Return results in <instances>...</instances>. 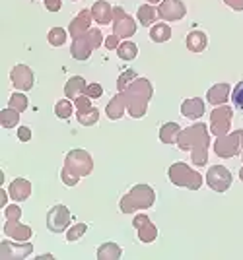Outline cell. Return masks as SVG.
I'll use <instances>...</instances> for the list:
<instances>
[{
	"mask_svg": "<svg viewBox=\"0 0 243 260\" xmlns=\"http://www.w3.org/2000/svg\"><path fill=\"white\" fill-rule=\"evenodd\" d=\"M177 146L183 152H191V159L197 167L206 165L210 146V132L206 124L197 122V124H191L185 130H181V134L177 138Z\"/></svg>",
	"mask_w": 243,
	"mask_h": 260,
	"instance_id": "1",
	"label": "cell"
},
{
	"mask_svg": "<svg viewBox=\"0 0 243 260\" xmlns=\"http://www.w3.org/2000/svg\"><path fill=\"white\" fill-rule=\"evenodd\" d=\"M125 103H127V113L133 119H142L148 111V103L154 95V87L148 78H136L131 86H127L121 91Z\"/></svg>",
	"mask_w": 243,
	"mask_h": 260,
	"instance_id": "2",
	"label": "cell"
},
{
	"mask_svg": "<svg viewBox=\"0 0 243 260\" xmlns=\"http://www.w3.org/2000/svg\"><path fill=\"white\" fill-rule=\"evenodd\" d=\"M94 171V159L86 150H70L60 171V179L67 186H76L82 177H88Z\"/></svg>",
	"mask_w": 243,
	"mask_h": 260,
	"instance_id": "3",
	"label": "cell"
},
{
	"mask_svg": "<svg viewBox=\"0 0 243 260\" xmlns=\"http://www.w3.org/2000/svg\"><path fill=\"white\" fill-rule=\"evenodd\" d=\"M156 202V192L148 184H134L133 188L121 198L119 208L123 214H134L138 210H148Z\"/></svg>",
	"mask_w": 243,
	"mask_h": 260,
	"instance_id": "4",
	"label": "cell"
},
{
	"mask_svg": "<svg viewBox=\"0 0 243 260\" xmlns=\"http://www.w3.org/2000/svg\"><path fill=\"white\" fill-rule=\"evenodd\" d=\"M167 177H169V181L175 186H181V188L199 190L200 186H202V175L199 171H195V169H191V165L183 161H177L173 165H169Z\"/></svg>",
	"mask_w": 243,
	"mask_h": 260,
	"instance_id": "5",
	"label": "cell"
},
{
	"mask_svg": "<svg viewBox=\"0 0 243 260\" xmlns=\"http://www.w3.org/2000/svg\"><path fill=\"white\" fill-rule=\"evenodd\" d=\"M101 43H103V35H101L100 29H89L86 35L72 39L70 54H72L76 60H88L92 51L101 47Z\"/></svg>",
	"mask_w": 243,
	"mask_h": 260,
	"instance_id": "6",
	"label": "cell"
},
{
	"mask_svg": "<svg viewBox=\"0 0 243 260\" xmlns=\"http://www.w3.org/2000/svg\"><path fill=\"white\" fill-rule=\"evenodd\" d=\"M214 152L218 157H224V159H230L243 152V130H235L232 134L218 136V140L214 142Z\"/></svg>",
	"mask_w": 243,
	"mask_h": 260,
	"instance_id": "7",
	"label": "cell"
},
{
	"mask_svg": "<svg viewBox=\"0 0 243 260\" xmlns=\"http://www.w3.org/2000/svg\"><path fill=\"white\" fill-rule=\"evenodd\" d=\"M232 117H233V109L228 105H218L210 113V132L218 138L230 132L232 126Z\"/></svg>",
	"mask_w": 243,
	"mask_h": 260,
	"instance_id": "8",
	"label": "cell"
},
{
	"mask_svg": "<svg viewBox=\"0 0 243 260\" xmlns=\"http://www.w3.org/2000/svg\"><path fill=\"white\" fill-rule=\"evenodd\" d=\"M113 33L119 39H129L136 33V22L123 10L121 6L113 8Z\"/></svg>",
	"mask_w": 243,
	"mask_h": 260,
	"instance_id": "9",
	"label": "cell"
},
{
	"mask_svg": "<svg viewBox=\"0 0 243 260\" xmlns=\"http://www.w3.org/2000/svg\"><path fill=\"white\" fill-rule=\"evenodd\" d=\"M233 177L228 167L224 165H212L206 173V184L216 192H226L232 186Z\"/></svg>",
	"mask_w": 243,
	"mask_h": 260,
	"instance_id": "10",
	"label": "cell"
},
{
	"mask_svg": "<svg viewBox=\"0 0 243 260\" xmlns=\"http://www.w3.org/2000/svg\"><path fill=\"white\" fill-rule=\"evenodd\" d=\"M34 252V245L27 241H2L0 243V258L2 260H22Z\"/></svg>",
	"mask_w": 243,
	"mask_h": 260,
	"instance_id": "11",
	"label": "cell"
},
{
	"mask_svg": "<svg viewBox=\"0 0 243 260\" xmlns=\"http://www.w3.org/2000/svg\"><path fill=\"white\" fill-rule=\"evenodd\" d=\"M70 219H72V216H70L68 208L63 204H56L47 214V228L51 233H65L70 225Z\"/></svg>",
	"mask_w": 243,
	"mask_h": 260,
	"instance_id": "12",
	"label": "cell"
},
{
	"mask_svg": "<svg viewBox=\"0 0 243 260\" xmlns=\"http://www.w3.org/2000/svg\"><path fill=\"white\" fill-rule=\"evenodd\" d=\"M187 16V8L181 0H162L158 6V18L166 22H179Z\"/></svg>",
	"mask_w": 243,
	"mask_h": 260,
	"instance_id": "13",
	"label": "cell"
},
{
	"mask_svg": "<svg viewBox=\"0 0 243 260\" xmlns=\"http://www.w3.org/2000/svg\"><path fill=\"white\" fill-rule=\"evenodd\" d=\"M10 80L16 89H20V91H29L35 84L34 70L25 64H16L10 70Z\"/></svg>",
	"mask_w": 243,
	"mask_h": 260,
	"instance_id": "14",
	"label": "cell"
},
{
	"mask_svg": "<svg viewBox=\"0 0 243 260\" xmlns=\"http://www.w3.org/2000/svg\"><path fill=\"white\" fill-rule=\"evenodd\" d=\"M133 225L138 231V239L142 243H154L158 237V228L152 223V219L146 216V214H138L133 219Z\"/></svg>",
	"mask_w": 243,
	"mask_h": 260,
	"instance_id": "15",
	"label": "cell"
},
{
	"mask_svg": "<svg viewBox=\"0 0 243 260\" xmlns=\"http://www.w3.org/2000/svg\"><path fill=\"white\" fill-rule=\"evenodd\" d=\"M92 20H94L92 10H82L76 18L70 22V25H68V35H70L72 39L86 35V33L92 29V27H89V25H92Z\"/></svg>",
	"mask_w": 243,
	"mask_h": 260,
	"instance_id": "16",
	"label": "cell"
},
{
	"mask_svg": "<svg viewBox=\"0 0 243 260\" xmlns=\"http://www.w3.org/2000/svg\"><path fill=\"white\" fill-rule=\"evenodd\" d=\"M2 229H4V235H8L14 241H29L34 235L32 228L20 223V219H6Z\"/></svg>",
	"mask_w": 243,
	"mask_h": 260,
	"instance_id": "17",
	"label": "cell"
},
{
	"mask_svg": "<svg viewBox=\"0 0 243 260\" xmlns=\"http://www.w3.org/2000/svg\"><path fill=\"white\" fill-rule=\"evenodd\" d=\"M8 194L14 202H23L32 196V183L27 179H14L8 186Z\"/></svg>",
	"mask_w": 243,
	"mask_h": 260,
	"instance_id": "18",
	"label": "cell"
},
{
	"mask_svg": "<svg viewBox=\"0 0 243 260\" xmlns=\"http://www.w3.org/2000/svg\"><path fill=\"white\" fill-rule=\"evenodd\" d=\"M181 115H183L185 119H191V120L200 119V117L204 115V101L200 98L185 99V101L181 103Z\"/></svg>",
	"mask_w": 243,
	"mask_h": 260,
	"instance_id": "19",
	"label": "cell"
},
{
	"mask_svg": "<svg viewBox=\"0 0 243 260\" xmlns=\"http://www.w3.org/2000/svg\"><path fill=\"white\" fill-rule=\"evenodd\" d=\"M232 95V89L228 84H216V86H212L206 91V101H208L210 105H214V107H218V105H226V101L230 99Z\"/></svg>",
	"mask_w": 243,
	"mask_h": 260,
	"instance_id": "20",
	"label": "cell"
},
{
	"mask_svg": "<svg viewBox=\"0 0 243 260\" xmlns=\"http://www.w3.org/2000/svg\"><path fill=\"white\" fill-rule=\"evenodd\" d=\"M92 16H94V20L100 23V25H107L109 22H113V8L109 6V2L98 0L92 6Z\"/></svg>",
	"mask_w": 243,
	"mask_h": 260,
	"instance_id": "21",
	"label": "cell"
},
{
	"mask_svg": "<svg viewBox=\"0 0 243 260\" xmlns=\"http://www.w3.org/2000/svg\"><path fill=\"white\" fill-rule=\"evenodd\" d=\"M86 87H88V84H86V80L82 76H72L70 80L67 82V86H65V93H67L68 99H74L80 98V95H84L86 93Z\"/></svg>",
	"mask_w": 243,
	"mask_h": 260,
	"instance_id": "22",
	"label": "cell"
},
{
	"mask_svg": "<svg viewBox=\"0 0 243 260\" xmlns=\"http://www.w3.org/2000/svg\"><path fill=\"white\" fill-rule=\"evenodd\" d=\"M125 111H127V103H125V98H123V93L119 91L115 98L111 99L109 103H107V107H105V113H107V117L111 120H119L125 115Z\"/></svg>",
	"mask_w": 243,
	"mask_h": 260,
	"instance_id": "23",
	"label": "cell"
},
{
	"mask_svg": "<svg viewBox=\"0 0 243 260\" xmlns=\"http://www.w3.org/2000/svg\"><path fill=\"white\" fill-rule=\"evenodd\" d=\"M185 43H187V49L191 51V53H202V51L206 49V45H208V39H206L204 31L195 29V31H191L187 35Z\"/></svg>",
	"mask_w": 243,
	"mask_h": 260,
	"instance_id": "24",
	"label": "cell"
},
{
	"mask_svg": "<svg viewBox=\"0 0 243 260\" xmlns=\"http://www.w3.org/2000/svg\"><path fill=\"white\" fill-rule=\"evenodd\" d=\"M136 16H138L140 25L150 27V25H154L156 20H158V10H156L152 4H142V6L136 10Z\"/></svg>",
	"mask_w": 243,
	"mask_h": 260,
	"instance_id": "25",
	"label": "cell"
},
{
	"mask_svg": "<svg viewBox=\"0 0 243 260\" xmlns=\"http://www.w3.org/2000/svg\"><path fill=\"white\" fill-rule=\"evenodd\" d=\"M181 134V126L177 122H166L160 128V140L164 144H177V138Z\"/></svg>",
	"mask_w": 243,
	"mask_h": 260,
	"instance_id": "26",
	"label": "cell"
},
{
	"mask_svg": "<svg viewBox=\"0 0 243 260\" xmlns=\"http://www.w3.org/2000/svg\"><path fill=\"white\" fill-rule=\"evenodd\" d=\"M123 250L117 243H103L98 249V258L100 260H117L121 258Z\"/></svg>",
	"mask_w": 243,
	"mask_h": 260,
	"instance_id": "27",
	"label": "cell"
},
{
	"mask_svg": "<svg viewBox=\"0 0 243 260\" xmlns=\"http://www.w3.org/2000/svg\"><path fill=\"white\" fill-rule=\"evenodd\" d=\"M150 39L154 43H166L171 39V27L167 23H156L150 29Z\"/></svg>",
	"mask_w": 243,
	"mask_h": 260,
	"instance_id": "28",
	"label": "cell"
},
{
	"mask_svg": "<svg viewBox=\"0 0 243 260\" xmlns=\"http://www.w3.org/2000/svg\"><path fill=\"white\" fill-rule=\"evenodd\" d=\"M0 122H2V126L4 128H14L18 122H20V111H16V109H4L2 113H0Z\"/></svg>",
	"mask_w": 243,
	"mask_h": 260,
	"instance_id": "29",
	"label": "cell"
},
{
	"mask_svg": "<svg viewBox=\"0 0 243 260\" xmlns=\"http://www.w3.org/2000/svg\"><path fill=\"white\" fill-rule=\"evenodd\" d=\"M117 54H119L121 60H133V58H136V54H138V47L133 41H125V43H121L117 47Z\"/></svg>",
	"mask_w": 243,
	"mask_h": 260,
	"instance_id": "30",
	"label": "cell"
},
{
	"mask_svg": "<svg viewBox=\"0 0 243 260\" xmlns=\"http://www.w3.org/2000/svg\"><path fill=\"white\" fill-rule=\"evenodd\" d=\"M78 117V122L80 124H84V126H92V124H96L98 120H100V111L96 107L88 109V111H82V113H76Z\"/></svg>",
	"mask_w": 243,
	"mask_h": 260,
	"instance_id": "31",
	"label": "cell"
},
{
	"mask_svg": "<svg viewBox=\"0 0 243 260\" xmlns=\"http://www.w3.org/2000/svg\"><path fill=\"white\" fill-rule=\"evenodd\" d=\"M72 111H74V107H72V103H70V99H60V101H56L55 105V115L58 117V119H70L72 117Z\"/></svg>",
	"mask_w": 243,
	"mask_h": 260,
	"instance_id": "32",
	"label": "cell"
},
{
	"mask_svg": "<svg viewBox=\"0 0 243 260\" xmlns=\"http://www.w3.org/2000/svg\"><path fill=\"white\" fill-rule=\"evenodd\" d=\"M67 35L68 31L67 29H63V27H53L51 31H49V43L53 45V47H63V45L67 43Z\"/></svg>",
	"mask_w": 243,
	"mask_h": 260,
	"instance_id": "33",
	"label": "cell"
},
{
	"mask_svg": "<svg viewBox=\"0 0 243 260\" xmlns=\"http://www.w3.org/2000/svg\"><path fill=\"white\" fill-rule=\"evenodd\" d=\"M8 107L23 113V111L27 109V98H25L23 93H12L10 99H8Z\"/></svg>",
	"mask_w": 243,
	"mask_h": 260,
	"instance_id": "34",
	"label": "cell"
},
{
	"mask_svg": "<svg viewBox=\"0 0 243 260\" xmlns=\"http://www.w3.org/2000/svg\"><path fill=\"white\" fill-rule=\"evenodd\" d=\"M86 231H88V225H86V223H76V225H72V228L67 231V241L68 243H74V241L84 237Z\"/></svg>",
	"mask_w": 243,
	"mask_h": 260,
	"instance_id": "35",
	"label": "cell"
},
{
	"mask_svg": "<svg viewBox=\"0 0 243 260\" xmlns=\"http://www.w3.org/2000/svg\"><path fill=\"white\" fill-rule=\"evenodd\" d=\"M136 78L138 76H136V72H134V70H125L121 76H119V80H117V89L123 91L127 86H131Z\"/></svg>",
	"mask_w": 243,
	"mask_h": 260,
	"instance_id": "36",
	"label": "cell"
},
{
	"mask_svg": "<svg viewBox=\"0 0 243 260\" xmlns=\"http://www.w3.org/2000/svg\"><path fill=\"white\" fill-rule=\"evenodd\" d=\"M230 98H232V101H233V107L243 109V82H237V84H235L233 93Z\"/></svg>",
	"mask_w": 243,
	"mask_h": 260,
	"instance_id": "37",
	"label": "cell"
},
{
	"mask_svg": "<svg viewBox=\"0 0 243 260\" xmlns=\"http://www.w3.org/2000/svg\"><path fill=\"white\" fill-rule=\"evenodd\" d=\"M4 217L6 219H20L22 217V208L18 204H10V206L4 208Z\"/></svg>",
	"mask_w": 243,
	"mask_h": 260,
	"instance_id": "38",
	"label": "cell"
},
{
	"mask_svg": "<svg viewBox=\"0 0 243 260\" xmlns=\"http://www.w3.org/2000/svg\"><path fill=\"white\" fill-rule=\"evenodd\" d=\"M74 107H76V113L88 111V109H92V101H89V98L84 93V95H80V98L74 99Z\"/></svg>",
	"mask_w": 243,
	"mask_h": 260,
	"instance_id": "39",
	"label": "cell"
},
{
	"mask_svg": "<svg viewBox=\"0 0 243 260\" xmlns=\"http://www.w3.org/2000/svg\"><path fill=\"white\" fill-rule=\"evenodd\" d=\"M86 95H88L89 99H100L101 95H103V87H101L100 84H89V86L86 87Z\"/></svg>",
	"mask_w": 243,
	"mask_h": 260,
	"instance_id": "40",
	"label": "cell"
},
{
	"mask_svg": "<svg viewBox=\"0 0 243 260\" xmlns=\"http://www.w3.org/2000/svg\"><path fill=\"white\" fill-rule=\"evenodd\" d=\"M18 140L29 142L32 140V130L27 128V126H18Z\"/></svg>",
	"mask_w": 243,
	"mask_h": 260,
	"instance_id": "41",
	"label": "cell"
},
{
	"mask_svg": "<svg viewBox=\"0 0 243 260\" xmlns=\"http://www.w3.org/2000/svg\"><path fill=\"white\" fill-rule=\"evenodd\" d=\"M63 6V0H45V8L49 12H58Z\"/></svg>",
	"mask_w": 243,
	"mask_h": 260,
	"instance_id": "42",
	"label": "cell"
},
{
	"mask_svg": "<svg viewBox=\"0 0 243 260\" xmlns=\"http://www.w3.org/2000/svg\"><path fill=\"white\" fill-rule=\"evenodd\" d=\"M119 45H121V43H119V37H117L115 33H113V35H109V37L105 39V47H107L109 51H113V49H117Z\"/></svg>",
	"mask_w": 243,
	"mask_h": 260,
	"instance_id": "43",
	"label": "cell"
},
{
	"mask_svg": "<svg viewBox=\"0 0 243 260\" xmlns=\"http://www.w3.org/2000/svg\"><path fill=\"white\" fill-rule=\"evenodd\" d=\"M224 4H228L232 10L241 12L243 10V0H224Z\"/></svg>",
	"mask_w": 243,
	"mask_h": 260,
	"instance_id": "44",
	"label": "cell"
},
{
	"mask_svg": "<svg viewBox=\"0 0 243 260\" xmlns=\"http://www.w3.org/2000/svg\"><path fill=\"white\" fill-rule=\"evenodd\" d=\"M8 192H6V190H4V188H0V206L2 208H6V200H8Z\"/></svg>",
	"mask_w": 243,
	"mask_h": 260,
	"instance_id": "45",
	"label": "cell"
},
{
	"mask_svg": "<svg viewBox=\"0 0 243 260\" xmlns=\"http://www.w3.org/2000/svg\"><path fill=\"white\" fill-rule=\"evenodd\" d=\"M162 0H148V4H160Z\"/></svg>",
	"mask_w": 243,
	"mask_h": 260,
	"instance_id": "46",
	"label": "cell"
},
{
	"mask_svg": "<svg viewBox=\"0 0 243 260\" xmlns=\"http://www.w3.org/2000/svg\"><path fill=\"white\" fill-rule=\"evenodd\" d=\"M239 179H241V181H243V167H241V169H239Z\"/></svg>",
	"mask_w": 243,
	"mask_h": 260,
	"instance_id": "47",
	"label": "cell"
},
{
	"mask_svg": "<svg viewBox=\"0 0 243 260\" xmlns=\"http://www.w3.org/2000/svg\"><path fill=\"white\" fill-rule=\"evenodd\" d=\"M241 159H243V152H241Z\"/></svg>",
	"mask_w": 243,
	"mask_h": 260,
	"instance_id": "48",
	"label": "cell"
}]
</instances>
